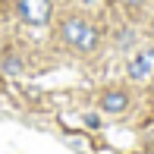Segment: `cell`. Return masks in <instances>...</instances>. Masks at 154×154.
Segmentation results:
<instances>
[{
  "label": "cell",
  "mask_w": 154,
  "mask_h": 154,
  "mask_svg": "<svg viewBox=\"0 0 154 154\" xmlns=\"http://www.w3.org/2000/svg\"><path fill=\"white\" fill-rule=\"evenodd\" d=\"M85 19H79V16H69L66 22H63V41H66L69 47H75L79 44V38H82V32H85Z\"/></svg>",
  "instance_id": "3"
},
{
  "label": "cell",
  "mask_w": 154,
  "mask_h": 154,
  "mask_svg": "<svg viewBox=\"0 0 154 154\" xmlns=\"http://www.w3.org/2000/svg\"><path fill=\"white\" fill-rule=\"evenodd\" d=\"M97 41H101V35H97V29L91 22L85 25V32H82V38H79V44H75V51H82V54H91L94 47H97Z\"/></svg>",
  "instance_id": "4"
},
{
  "label": "cell",
  "mask_w": 154,
  "mask_h": 154,
  "mask_svg": "<svg viewBox=\"0 0 154 154\" xmlns=\"http://www.w3.org/2000/svg\"><path fill=\"white\" fill-rule=\"evenodd\" d=\"M129 3H138V0H129Z\"/></svg>",
  "instance_id": "9"
},
{
  "label": "cell",
  "mask_w": 154,
  "mask_h": 154,
  "mask_svg": "<svg viewBox=\"0 0 154 154\" xmlns=\"http://www.w3.org/2000/svg\"><path fill=\"white\" fill-rule=\"evenodd\" d=\"M54 10V0H19V13L29 25H44L51 19Z\"/></svg>",
  "instance_id": "1"
},
{
  "label": "cell",
  "mask_w": 154,
  "mask_h": 154,
  "mask_svg": "<svg viewBox=\"0 0 154 154\" xmlns=\"http://www.w3.org/2000/svg\"><path fill=\"white\" fill-rule=\"evenodd\" d=\"M151 38H154V19H151Z\"/></svg>",
  "instance_id": "7"
},
{
  "label": "cell",
  "mask_w": 154,
  "mask_h": 154,
  "mask_svg": "<svg viewBox=\"0 0 154 154\" xmlns=\"http://www.w3.org/2000/svg\"><path fill=\"white\" fill-rule=\"evenodd\" d=\"M85 3H94V0H85Z\"/></svg>",
  "instance_id": "8"
},
{
  "label": "cell",
  "mask_w": 154,
  "mask_h": 154,
  "mask_svg": "<svg viewBox=\"0 0 154 154\" xmlns=\"http://www.w3.org/2000/svg\"><path fill=\"white\" fill-rule=\"evenodd\" d=\"M6 69H10V72H19V69H22V63H19L16 57H10V60H6Z\"/></svg>",
  "instance_id": "6"
},
{
  "label": "cell",
  "mask_w": 154,
  "mask_h": 154,
  "mask_svg": "<svg viewBox=\"0 0 154 154\" xmlns=\"http://www.w3.org/2000/svg\"><path fill=\"white\" fill-rule=\"evenodd\" d=\"M129 107V94L126 91H104L101 94V110H107V113H123V110Z\"/></svg>",
  "instance_id": "2"
},
{
  "label": "cell",
  "mask_w": 154,
  "mask_h": 154,
  "mask_svg": "<svg viewBox=\"0 0 154 154\" xmlns=\"http://www.w3.org/2000/svg\"><path fill=\"white\" fill-rule=\"evenodd\" d=\"M148 72H151V54H138V57L129 63V75L132 79H145Z\"/></svg>",
  "instance_id": "5"
}]
</instances>
